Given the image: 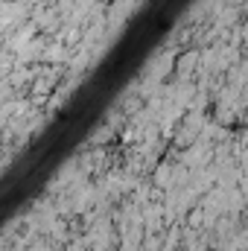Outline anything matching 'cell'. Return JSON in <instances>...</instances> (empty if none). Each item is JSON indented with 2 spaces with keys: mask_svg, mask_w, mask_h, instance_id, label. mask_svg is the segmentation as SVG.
I'll use <instances>...</instances> for the list:
<instances>
[{
  "mask_svg": "<svg viewBox=\"0 0 248 251\" xmlns=\"http://www.w3.org/2000/svg\"><path fill=\"white\" fill-rule=\"evenodd\" d=\"M196 64H198V53H184V56L178 59V73H190Z\"/></svg>",
  "mask_w": 248,
  "mask_h": 251,
  "instance_id": "obj_1",
  "label": "cell"
}]
</instances>
